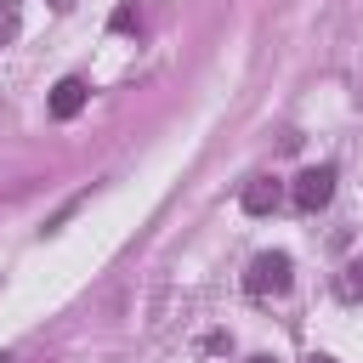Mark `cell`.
Instances as JSON below:
<instances>
[{"mask_svg": "<svg viewBox=\"0 0 363 363\" xmlns=\"http://www.w3.org/2000/svg\"><path fill=\"white\" fill-rule=\"evenodd\" d=\"M289 199H295V210H323L329 199H335V164H306L301 176H295V187H289Z\"/></svg>", "mask_w": 363, "mask_h": 363, "instance_id": "obj_2", "label": "cell"}, {"mask_svg": "<svg viewBox=\"0 0 363 363\" xmlns=\"http://www.w3.org/2000/svg\"><path fill=\"white\" fill-rule=\"evenodd\" d=\"M295 284V261L284 255V250H261L255 261H250V272H244V289L255 295V301H267V295H284Z\"/></svg>", "mask_w": 363, "mask_h": 363, "instance_id": "obj_1", "label": "cell"}, {"mask_svg": "<svg viewBox=\"0 0 363 363\" xmlns=\"http://www.w3.org/2000/svg\"><path fill=\"white\" fill-rule=\"evenodd\" d=\"M51 6H57V11H68V6H74V0H51Z\"/></svg>", "mask_w": 363, "mask_h": 363, "instance_id": "obj_8", "label": "cell"}, {"mask_svg": "<svg viewBox=\"0 0 363 363\" xmlns=\"http://www.w3.org/2000/svg\"><path fill=\"white\" fill-rule=\"evenodd\" d=\"M85 102H91V85H85L79 74H68V79L51 85V102H45V108H51V119H74Z\"/></svg>", "mask_w": 363, "mask_h": 363, "instance_id": "obj_3", "label": "cell"}, {"mask_svg": "<svg viewBox=\"0 0 363 363\" xmlns=\"http://www.w3.org/2000/svg\"><path fill=\"white\" fill-rule=\"evenodd\" d=\"M17 34H23V11H17V0H0V51H6Z\"/></svg>", "mask_w": 363, "mask_h": 363, "instance_id": "obj_5", "label": "cell"}, {"mask_svg": "<svg viewBox=\"0 0 363 363\" xmlns=\"http://www.w3.org/2000/svg\"><path fill=\"white\" fill-rule=\"evenodd\" d=\"M312 363H335V357H312Z\"/></svg>", "mask_w": 363, "mask_h": 363, "instance_id": "obj_9", "label": "cell"}, {"mask_svg": "<svg viewBox=\"0 0 363 363\" xmlns=\"http://www.w3.org/2000/svg\"><path fill=\"white\" fill-rule=\"evenodd\" d=\"M238 204H244V216H272V210L284 204V187H278L272 176H255V182L244 187V199H238Z\"/></svg>", "mask_w": 363, "mask_h": 363, "instance_id": "obj_4", "label": "cell"}, {"mask_svg": "<svg viewBox=\"0 0 363 363\" xmlns=\"http://www.w3.org/2000/svg\"><path fill=\"white\" fill-rule=\"evenodd\" d=\"M250 363H278V357H267V352H261V357H250Z\"/></svg>", "mask_w": 363, "mask_h": 363, "instance_id": "obj_7", "label": "cell"}, {"mask_svg": "<svg viewBox=\"0 0 363 363\" xmlns=\"http://www.w3.org/2000/svg\"><path fill=\"white\" fill-rule=\"evenodd\" d=\"M340 295H346V301H363V261H352V267H346V278H340Z\"/></svg>", "mask_w": 363, "mask_h": 363, "instance_id": "obj_6", "label": "cell"}]
</instances>
